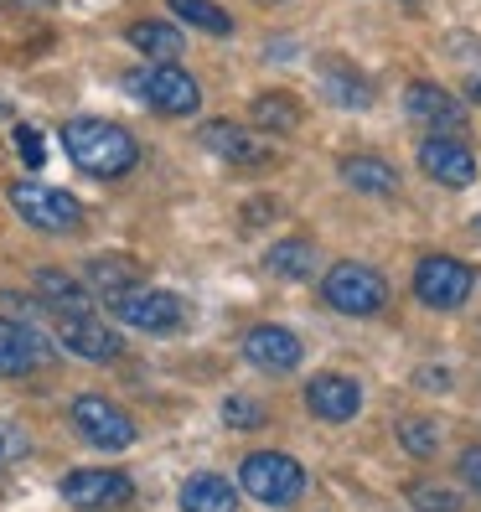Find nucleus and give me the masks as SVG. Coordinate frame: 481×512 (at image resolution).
Segmentation results:
<instances>
[{
  "label": "nucleus",
  "instance_id": "obj_24",
  "mask_svg": "<svg viewBox=\"0 0 481 512\" xmlns=\"http://www.w3.org/2000/svg\"><path fill=\"white\" fill-rule=\"evenodd\" d=\"M249 114H254V125H259V130L285 135V130L300 125V99H295V94H259V99L249 104Z\"/></svg>",
  "mask_w": 481,
  "mask_h": 512
},
{
  "label": "nucleus",
  "instance_id": "obj_23",
  "mask_svg": "<svg viewBox=\"0 0 481 512\" xmlns=\"http://www.w3.org/2000/svg\"><path fill=\"white\" fill-rule=\"evenodd\" d=\"M176 21H187L192 32H207V37H233V16L213 0H166Z\"/></svg>",
  "mask_w": 481,
  "mask_h": 512
},
{
  "label": "nucleus",
  "instance_id": "obj_34",
  "mask_svg": "<svg viewBox=\"0 0 481 512\" xmlns=\"http://www.w3.org/2000/svg\"><path fill=\"white\" fill-rule=\"evenodd\" d=\"M419 383H430V388H445V383H450V378H445V373H435V368H430V373H419Z\"/></svg>",
  "mask_w": 481,
  "mask_h": 512
},
{
  "label": "nucleus",
  "instance_id": "obj_27",
  "mask_svg": "<svg viewBox=\"0 0 481 512\" xmlns=\"http://www.w3.org/2000/svg\"><path fill=\"white\" fill-rule=\"evenodd\" d=\"M394 435H399V445L409 450V456H419V461H425V456H435V450H440V430L430 425V419H399V425H394Z\"/></svg>",
  "mask_w": 481,
  "mask_h": 512
},
{
  "label": "nucleus",
  "instance_id": "obj_28",
  "mask_svg": "<svg viewBox=\"0 0 481 512\" xmlns=\"http://www.w3.org/2000/svg\"><path fill=\"white\" fill-rule=\"evenodd\" d=\"M223 419H228L233 430H259V425H264L269 414H264V409H259L254 399H244V394H233V399L223 404Z\"/></svg>",
  "mask_w": 481,
  "mask_h": 512
},
{
  "label": "nucleus",
  "instance_id": "obj_6",
  "mask_svg": "<svg viewBox=\"0 0 481 512\" xmlns=\"http://www.w3.org/2000/svg\"><path fill=\"white\" fill-rule=\"evenodd\" d=\"M471 290H476V269L461 264V259L430 254V259L414 264V295L425 300L430 311H456V306H466Z\"/></svg>",
  "mask_w": 481,
  "mask_h": 512
},
{
  "label": "nucleus",
  "instance_id": "obj_22",
  "mask_svg": "<svg viewBox=\"0 0 481 512\" xmlns=\"http://www.w3.org/2000/svg\"><path fill=\"white\" fill-rule=\"evenodd\" d=\"M135 280H145V269L125 254H99L88 259V285L104 290V295H119V290H135Z\"/></svg>",
  "mask_w": 481,
  "mask_h": 512
},
{
  "label": "nucleus",
  "instance_id": "obj_30",
  "mask_svg": "<svg viewBox=\"0 0 481 512\" xmlns=\"http://www.w3.org/2000/svg\"><path fill=\"white\" fill-rule=\"evenodd\" d=\"M26 450H32L26 430H21V425H6V419H0V466H6V461H21Z\"/></svg>",
  "mask_w": 481,
  "mask_h": 512
},
{
  "label": "nucleus",
  "instance_id": "obj_17",
  "mask_svg": "<svg viewBox=\"0 0 481 512\" xmlns=\"http://www.w3.org/2000/svg\"><path fill=\"white\" fill-rule=\"evenodd\" d=\"M32 285L42 295V306L57 311V316H88L94 311V290H88L83 280H73V275H63V269H37Z\"/></svg>",
  "mask_w": 481,
  "mask_h": 512
},
{
  "label": "nucleus",
  "instance_id": "obj_35",
  "mask_svg": "<svg viewBox=\"0 0 481 512\" xmlns=\"http://www.w3.org/2000/svg\"><path fill=\"white\" fill-rule=\"evenodd\" d=\"M476 233H481V218H476Z\"/></svg>",
  "mask_w": 481,
  "mask_h": 512
},
{
  "label": "nucleus",
  "instance_id": "obj_13",
  "mask_svg": "<svg viewBox=\"0 0 481 512\" xmlns=\"http://www.w3.org/2000/svg\"><path fill=\"white\" fill-rule=\"evenodd\" d=\"M306 409L316 419H326V425H347V419H357V409H363V388L342 373H316L306 383Z\"/></svg>",
  "mask_w": 481,
  "mask_h": 512
},
{
  "label": "nucleus",
  "instance_id": "obj_16",
  "mask_svg": "<svg viewBox=\"0 0 481 512\" xmlns=\"http://www.w3.org/2000/svg\"><path fill=\"white\" fill-rule=\"evenodd\" d=\"M47 363V342L32 326L0 316V378H26Z\"/></svg>",
  "mask_w": 481,
  "mask_h": 512
},
{
  "label": "nucleus",
  "instance_id": "obj_33",
  "mask_svg": "<svg viewBox=\"0 0 481 512\" xmlns=\"http://www.w3.org/2000/svg\"><path fill=\"white\" fill-rule=\"evenodd\" d=\"M11 6H26V11H52L57 0H11Z\"/></svg>",
  "mask_w": 481,
  "mask_h": 512
},
{
  "label": "nucleus",
  "instance_id": "obj_5",
  "mask_svg": "<svg viewBox=\"0 0 481 512\" xmlns=\"http://www.w3.org/2000/svg\"><path fill=\"white\" fill-rule=\"evenodd\" d=\"M6 197H11V207H16V218H26V223L42 228V233H73V228H83V207H78V197L57 192V187H42V182H11Z\"/></svg>",
  "mask_w": 481,
  "mask_h": 512
},
{
  "label": "nucleus",
  "instance_id": "obj_11",
  "mask_svg": "<svg viewBox=\"0 0 481 512\" xmlns=\"http://www.w3.org/2000/svg\"><path fill=\"white\" fill-rule=\"evenodd\" d=\"M419 166H425V176H430V182H440V187L476 182V156L456 135H425V145H419Z\"/></svg>",
  "mask_w": 481,
  "mask_h": 512
},
{
  "label": "nucleus",
  "instance_id": "obj_14",
  "mask_svg": "<svg viewBox=\"0 0 481 512\" xmlns=\"http://www.w3.org/2000/svg\"><path fill=\"white\" fill-rule=\"evenodd\" d=\"M197 140H202V150L223 156L228 166H264V161H269V145H264L254 130L233 125V119H213V125H202Z\"/></svg>",
  "mask_w": 481,
  "mask_h": 512
},
{
  "label": "nucleus",
  "instance_id": "obj_3",
  "mask_svg": "<svg viewBox=\"0 0 481 512\" xmlns=\"http://www.w3.org/2000/svg\"><path fill=\"white\" fill-rule=\"evenodd\" d=\"M321 295H326V306L342 311V316H378V311L388 306V280L378 275L373 264L342 259V264L326 269Z\"/></svg>",
  "mask_w": 481,
  "mask_h": 512
},
{
  "label": "nucleus",
  "instance_id": "obj_1",
  "mask_svg": "<svg viewBox=\"0 0 481 512\" xmlns=\"http://www.w3.org/2000/svg\"><path fill=\"white\" fill-rule=\"evenodd\" d=\"M63 150L73 156V166L88 171V176H125L140 161V140L125 125H109V119H68L63 125Z\"/></svg>",
  "mask_w": 481,
  "mask_h": 512
},
{
  "label": "nucleus",
  "instance_id": "obj_10",
  "mask_svg": "<svg viewBox=\"0 0 481 512\" xmlns=\"http://www.w3.org/2000/svg\"><path fill=\"white\" fill-rule=\"evenodd\" d=\"M57 342L73 357H83V363H114V357H125V337H119L109 321H94V311L88 316H57Z\"/></svg>",
  "mask_w": 481,
  "mask_h": 512
},
{
  "label": "nucleus",
  "instance_id": "obj_9",
  "mask_svg": "<svg viewBox=\"0 0 481 512\" xmlns=\"http://www.w3.org/2000/svg\"><path fill=\"white\" fill-rule=\"evenodd\" d=\"M135 497V481L125 471H104V466H83L63 476V502L78 512H109V507H125Z\"/></svg>",
  "mask_w": 481,
  "mask_h": 512
},
{
  "label": "nucleus",
  "instance_id": "obj_20",
  "mask_svg": "<svg viewBox=\"0 0 481 512\" xmlns=\"http://www.w3.org/2000/svg\"><path fill=\"white\" fill-rule=\"evenodd\" d=\"M125 37H130V47H140L150 57V63H176L182 47H187V37L176 32V26H166V21H135Z\"/></svg>",
  "mask_w": 481,
  "mask_h": 512
},
{
  "label": "nucleus",
  "instance_id": "obj_18",
  "mask_svg": "<svg viewBox=\"0 0 481 512\" xmlns=\"http://www.w3.org/2000/svg\"><path fill=\"white\" fill-rule=\"evenodd\" d=\"M182 512H238V487L218 471H197L182 481Z\"/></svg>",
  "mask_w": 481,
  "mask_h": 512
},
{
  "label": "nucleus",
  "instance_id": "obj_15",
  "mask_svg": "<svg viewBox=\"0 0 481 512\" xmlns=\"http://www.w3.org/2000/svg\"><path fill=\"white\" fill-rule=\"evenodd\" d=\"M404 109H409V119H419V125H430L435 135H450V130H461V125H466V109H461V99H456V94H445L440 83H409Z\"/></svg>",
  "mask_w": 481,
  "mask_h": 512
},
{
  "label": "nucleus",
  "instance_id": "obj_19",
  "mask_svg": "<svg viewBox=\"0 0 481 512\" xmlns=\"http://www.w3.org/2000/svg\"><path fill=\"white\" fill-rule=\"evenodd\" d=\"M342 182L363 197H399V171L378 161V156H347L342 161Z\"/></svg>",
  "mask_w": 481,
  "mask_h": 512
},
{
  "label": "nucleus",
  "instance_id": "obj_32",
  "mask_svg": "<svg viewBox=\"0 0 481 512\" xmlns=\"http://www.w3.org/2000/svg\"><path fill=\"white\" fill-rule=\"evenodd\" d=\"M466 94H471V104H481V68L466 78Z\"/></svg>",
  "mask_w": 481,
  "mask_h": 512
},
{
  "label": "nucleus",
  "instance_id": "obj_26",
  "mask_svg": "<svg viewBox=\"0 0 481 512\" xmlns=\"http://www.w3.org/2000/svg\"><path fill=\"white\" fill-rule=\"evenodd\" d=\"M409 507L414 512H461V492L440 487V481H409Z\"/></svg>",
  "mask_w": 481,
  "mask_h": 512
},
{
  "label": "nucleus",
  "instance_id": "obj_31",
  "mask_svg": "<svg viewBox=\"0 0 481 512\" xmlns=\"http://www.w3.org/2000/svg\"><path fill=\"white\" fill-rule=\"evenodd\" d=\"M461 481H466V487H476V492H481V445H471L466 456H461Z\"/></svg>",
  "mask_w": 481,
  "mask_h": 512
},
{
  "label": "nucleus",
  "instance_id": "obj_7",
  "mask_svg": "<svg viewBox=\"0 0 481 512\" xmlns=\"http://www.w3.org/2000/svg\"><path fill=\"white\" fill-rule=\"evenodd\" d=\"M114 316L125 326H135V331H150V337H171V331H182L187 306L171 290H119Z\"/></svg>",
  "mask_w": 481,
  "mask_h": 512
},
{
  "label": "nucleus",
  "instance_id": "obj_36",
  "mask_svg": "<svg viewBox=\"0 0 481 512\" xmlns=\"http://www.w3.org/2000/svg\"><path fill=\"white\" fill-rule=\"evenodd\" d=\"M264 6H275V0H264Z\"/></svg>",
  "mask_w": 481,
  "mask_h": 512
},
{
  "label": "nucleus",
  "instance_id": "obj_2",
  "mask_svg": "<svg viewBox=\"0 0 481 512\" xmlns=\"http://www.w3.org/2000/svg\"><path fill=\"white\" fill-rule=\"evenodd\" d=\"M125 88H130L140 104H150L156 114H166V119H182V114H197V109H202L197 78H192L187 68H176V63H145V68H135V73L125 78Z\"/></svg>",
  "mask_w": 481,
  "mask_h": 512
},
{
  "label": "nucleus",
  "instance_id": "obj_29",
  "mask_svg": "<svg viewBox=\"0 0 481 512\" xmlns=\"http://www.w3.org/2000/svg\"><path fill=\"white\" fill-rule=\"evenodd\" d=\"M11 140H16V150H21V161L32 166V171H37V166L47 161V145H42V135H37L32 125H16V135H11Z\"/></svg>",
  "mask_w": 481,
  "mask_h": 512
},
{
  "label": "nucleus",
  "instance_id": "obj_8",
  "mask_svg": "<svg viewBox=\"0 0 481 512\" xmlns=\"http://www.w3.org/2000/svg\"><path fill=\"white\" fill-rule=\"evenodd\" d=\"M73 425L88 445H99V450H130L135 445V419L109 404L104 394H78L73 399Z\"/></svg>",
  "mask_w": 481,
  "mask_h": 512
},
{
  "label": "nucleus",
  "instance_id": "obj_12",
  "mask_svg": "<svg viewBox=\"0 0 481 512\" xmlns=\"http://www.w3.org/2000/svg\"><path fill=\"white\" fill-rule=\"evenodd\" d=\"M300 357H306V347L285 326H254L244 337V363H254L259 373H295Z\"/></svg>",
  "mask_w": 481,
  "mask_h": 512
},
{
  "label": "nucleus",
  "instance_id": "obj_25",
  "mask_svg": "<svg viewBox=\"0 0 481 512\" xmlns=\"http://www.w3.org/2000/svg\"><path fill=\"white\" fill-rule=\"evenodd\" d=\"M326 94H332L342 109H368V104H373V83L357 78V73L342 68V63H332V73H326Z\"/></svg>",
  "mask_w": 481,
  "mask_h": 512
},
{
  "label": "nucleus",
  "instance_id": "obj_4",
  "mask_svg": "<svg viewBox=\"0 0 481 512\" xmlns=\"http://www.w3.org/2000/svg\"><path fill=\"white\" fill-rule=\"evenodd\" d=\"M238 487L264 507H290V502L306 497V471H300V461L280 456V450H259V456H249L244 471H238Z\"/></svg>",
  "mask_w": 481,
  "mask_h": 512
},
{
  "label": "nucleus",
  "instance_id": "obj_21",
  "mask_svg": "<svg viewBox=\"0 0 481 512\" xmlns=\"http://www.w3.org/2000/svg\"><path fill=\"white\" fill-rule=\"evenodd\" d=\"M264 264L275 269L280 280H311L316 275V244L311 238H280V244L264 254Z\"/></svg>",
  "mask_w": 481,
  "mask_h": 512
}]
</instances>
